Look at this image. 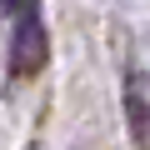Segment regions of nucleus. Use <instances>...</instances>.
<instances>
[{"instance_id":"nucleus-1","label":"nucleus","mask_w":150,"mask_h":150,"mask_svg":"<svg viewBox=\"0 0 150 150\" xmlns=\"http://www.w3.org/2000/svg\"><path fill=\"white\" fill-rule=\"evenodd\" d=\"M40 65H45V20L35 0H25L10 30V75H35Z\"/></svg>"},{"instance_id":"nucleus-2","label":"nucleus","mask_w":150,"mask_h":150,"mask_svg":"<svg viewBox=\"0 0 150 150\" xmlns=\"http://www.w3.org/2000/svg\"><path fill=\"white\" fill-rule=\"evenodd\" d=\"M125 120H130V135L150 145V75L145 70L125 75Z\"/></svg>"},{"instance_id":"nucleus-3","label":"nucleus","mask_w":150,"mask_h":150,"mask_svg":"<svg viewBox=\"0 0 150 150\" xmlns=\"http://www.w3.org/2000/svg\"><path fill=\"white\" fill-rule=\"evenodd\" d=\"M25 0H0V15H10V10H20Z\"/></svg>"}]
</instances>
